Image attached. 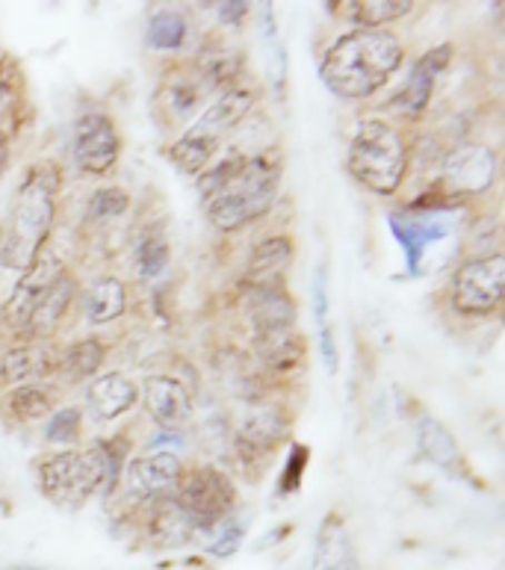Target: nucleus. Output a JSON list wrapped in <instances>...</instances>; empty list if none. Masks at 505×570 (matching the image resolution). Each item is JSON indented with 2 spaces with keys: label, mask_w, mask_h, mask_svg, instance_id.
<instances>
[{
  "label": "nucleus",
  "mask_w": 505,
  "mask_h": 570,
  "mask_svg": "<svg viewBox=\"0 0 505 570\" xmlns=\"http://www.w3.org/2000/svg\"><path fill=\"white\" fill-rule=\"evenodd\" d=\"M281 166L269 154H231L210 171L198 175L207 219L219 230H240L269 214L278 196Z\"/></svg>",
  "instance_id": "obj_1"
},
{
  "label": "nucleus",
  "mask_w": 505,
  "mask_h": 570,
  "mask_svg": "<svg viewBox=\"0 0 505 570\" xmlns=\"http://www.w3.org/2000/svg\"><path fill=\"white\" fill-rule=\"evenodd\" d=\"M305 468H308V446L293 443L290 459H287V468H284V473H281V494H293V491H299L301 476H305Z\"/></svg>",
  "instance_id": "obj_34"
},
{
  "label": "nucleus",
  "mask_w": 505,
  "mask_h": 570,
  "mask_svg": "<svg viewBox=\"0 0 505 570\" xmlns=\"http://www.w3.org/2000/svg\"><path fill=\"white\" fill-rule=\"evenodd\" d=\"M249 16V3H240V0H231V3H219V18H222L225 24L240 27Z\"/></svg>",
  "instance_id": "obj_37"
},
{
  "label": "nucleus",
  "mask_w": 505,
  "mask_h": 570,
  "mask_svg": "<svg viewBox=\"0 0 505 570\" xmlns=\"http://www.w3.org/2000/svg\"><path fill=\"white\" fill-rule=\"evenodd\" d=\"M187 18L175 12V9H164V12H157L151 18V24H148V45L155 48V51H180L184 42H187Z\"/></svg>",
  "instance_id": "obj_27"
},
{
  "label": "nucleus",
  "mask_w": 505,
  "mask_h": 570,
  "mask_svg": "<svg viewBox=\"0 0 505 570\" xmlns=\"http://www.w3.org/2000/svg\"><path fill=\"white\" fill-rule=\"evenodd\" d=\"M128 307V289L119 278H98L92 287L86 289L83 296V311L86 320L92 325H103L119 320Z\"/></svg>",
  "instance_id": "obj_25"
},
{
  "label": "nucleus",
  "mask_w": 505,
  "mask_h": 570,
  "mask_svg": "<svg viewBox=\"0 0 505 570\" xmlns=\"http://www.w3.org/2000/svg\"><path fill=\"white\" fill-rule=\"evenodd\" d=\"M497 180V157L488 145H458L440 166V189L453 198L485 196Z\"/></svg>",
  "instance_id": "obj_10"
},
{
  "label": "nucleus",
  "mask_w": 505,
  "mask_h": 570,
  "mask_svg": "<svg viewBox=\"0 0 505 570\" xmlns=\"http://www.w3.org/2000/svg\"><path fill=\"white\" fill-rule=\"evenodd\" d=\"M310 570H360L358 553H355V544H351L346 520L337 511L326 514L323 527H319Z\"/></svg>",
  "instance_id": "obj_16"
},
{
  "label": "nucleus",
  "mask_w": 505,
  "mask_h": 570,
  "mask_svg": "<svg viewBox=\"0 0 505 570\" xmlns=\"http://www.w3.org/2000/svg\"><path fill=\"white\" fill-rule=\"evenodd\" d=\"M505 293V257H476L455 273L453 311L462 316L494 314L503 305Z\"/></svg>",
  "instance_id": "obj_8"
},
{
  "label": "nucleus",
  "mask_w": 505,
  "mask_h": 570,
  "mask_svg": "<svg viewBox=\"0 0 505 570\" xmlns=\"http://www.w3.org/2000/svg\"><path fill=\"white\" fill-rule=\"evenodd\" d=\"M80 423H83V411L80 409H60L48 420V426H44V438L51 443H71L78 438Z\"/></svg>",
  "instance_id": "obj_32"
},
{
  "label": "nucleus",
  "mask_w": 505,
  "mask_h": 570,
  "mask_svg": "<svg viewBox=\"0 0 505 570\" xmlns=\"http://www.w3.org/2000/svg\"><path fill=\"white\" fill-rule=\"evenodd\" d=\"M346 169L360 187L376 196H394L408 171V148L394 125L382 119L360 121L349 142Z\"/></svg>",
  "instance_id": "obj_5"
},
{
  "label": "nucleus",
  "mask_w": 505,
  "mask_h": 570,
  "mask_svg": "<svg viewBox=\"0 0 505 570\" xmlns=\"http://www.w3.org/2000/svg\"><path fill=\"white\" fill-rule=\"evenodd\" d=\"M57 193L60 171L53 166H36L27 171L24 184L18 187L9 225L0 228V264L7 269L27 273L36 257L42 255L57 216Z\"/></svg>",
  "instance_id": "obj_4"
},
{
  "label": "nucleus",
  "mask_w": 505,
  "mask_h": 570,
  "mask_svg": "<svg viewBox=\"0 0 505 570\" xmlns=\"http://www.w3.org/2000/svg\"><path fill=\"white\" fill-rule=\"evenodd\" d=\"M180 473V459L175 452H148V455H139L128 464V488L137 497H146V500H160V497H169V491H175Z\"/></svg>",
  "instance_id": "obj_13"
},
{
  "label": "nucleus",
  "mask_w": 505,
  "mask_h": 570,
  "mask_svg": "<svg viewBox=\"0 0 505 570\" xmlns=\"http://www.w3.org/2000/svg\"><path fill=\"white\" fill-rule=\"evenodd\" d=\"M314 316H317L319 332L328 328V273L326 266H317L314 273Z\"/></svg>",
  "instance_id": "obj_35"
},
{
  "label": "nucleus",
  "mask_w": 505,
  "mask_h": 570,
  "mask_svg": "<svg viewBox=\"0 0 505 570\" xmlns=\"http://www.w3.org/2000/svg\"><path fill=\"white\" fill-rule=\"evenodd\" d=\"M103 357H107V350H103L101 341H95V337H86V341L75 343L69 350L62 352L60 366L69 373V379H89L101 370Z\"/></svg>",
  "instance_id": "obj_28"
},
{
  "label": "nucleus",
  "mask_w": 505,
  "mask_h": 570,
  "mask_svg": "<svg viewBox=\"0 0 505 570\" xmlns=\"http://www.w3.org/2000/svg\"><path fill=\"white\" fill-rule=\"evenodd\" d=\"M130 207V198L125 189L110 187V189H98L92 196V205H89V214L92 219H116Z\"/></svg>",
  "instance_id": "obj_33"
},
{
  "label": "nucleus",
  "mask_w": 505,
  "mask_h": 570,
  "mask_svg": "<svg viewBox=\"0 0 505 570\" xmlns=\"http://www.w3.org/2000/svg\"><path fill=\"white\" fill-rule=\"evenodd\" d=\"M449 51H453L449 45H440L435 51H428L423 60H417V66L412 69V75H408V80L403 83V89L394 95L390 107L403 112V116H417V112L426 110L437 75H440L446 62H449Z\"/></svg>",
  "instance_id": "obj_14"
},
{
  "label": "nucleus",
  "mask_w": 505,
  "mask_h": 570,
  "mask_svg": "<svg viewBox=\"0 0 505 570\" xmlns=\"http://www.w3.org/2000/svg\"><path fill=\"white\" fill-rule=\"evenodd\" d=\"M394 234L399 237L408 257V266H420L423 255L432 243H440L453 234V219L444 210L437 214H423V216H394Z\"/></svg>",
  "instance_id": "obj_15"
},
{
  "label": "nucleus",
  "mask_w": 505,
  "mask_h": 570,
  "mask_svg": "<svg viewBox=\"0 0 505 570\" xmlns=\"http://www.w3.org/2000/svg\"><path fill=\"white\" fill-rule=\"evenodd\" d=\"M205 89H210V86L205 83V77L201 80H189V77H175L169 86H166V104L171 107V112L175 116H187V112H192L198 107V98L205 95Z\"/></svg>",
  "instance_id": "obj_29"
},
{
  "label": "nucleus",
  "mask_w": 505,
  "mask_h": 570,
  "mask_svg": "<svg viewBox=\"0 0 505 570\" xmlns=\"http://www.w3.org/2000/svg\"><path fill=\"white\" fill-rule=\"evenodd\" d=\"M3 409L21 423H33L44 414H51V393L44 391L42 384H18L7 393Z\"/></svg>",
  "instance_id": "obj_26"
},
{
  "label": "nucleus",
  "mask_w": 505,
  "mask_h": 570,
  "mask_svg": "<svg viewBox=\"0 0 505 570\" xmlns=\"http://www.w3.org/2000/svg\"><path fill=\"white\" fill-rule=\"evenodd\" d=\"M146 409L160 426L171 432V429L184 426L189 420V414H192V400H189L187 387L178 379L151 375L146 382Z\"/></svg>",
  "instance_id": "obj_18"
},
{
  "label": "nucleus",
  "mask_w": 505,
  "mask_h": 570,
  "mask_svg": "<svg viewBox=\"0 0 505 570\" xmlns=\"http://www.w3.org/2000/svg\"><path fill=\"white\" fill-rule=\"evenodd\" d=\"M319 352H323V361H326L328 373H337V346H335V332H331V325L319 332Z\"/></svg>",
  "instance_id": "obj_36"
},
{
  "label": "nucleus",
  "mask_w": 505,
  "mask_h": 570,
  "mask_svg": "<svg viewBox=\"0 0 505 570\" xmlns=\"http://www.w3.org/2000/svg\"><path fill=\"white\" fill-rule=\"evenodd\" d=\"M417 450H420L423 459L435 468L446 470L449 476L455 479H467V464H464L462 446L455 443L453 432L440 423L437 417H420L417 423Z\"/></svg>",
  "instance_id": "obj_17"
},
{
  "label": "nucleus",
  "mask_w": 505,
  "mask_h": 570,
  "mask_svg": "<svg viewBox=\"0 0 505 570\" xmlns=\"http://www.w3.org/2000/svg\"><path fill=\"white\" fill-rule=\"evenodd\" d=\"M137 384L130 382L125 373H103L98 375L89 391H86V402L95 411L98 420H116L121 414H128L137 405Z\"/></svg>",
  "instance_id": "obj_21"
},
{
  "label": "nucleus",
  "mask_w": 505,
  "mask_h": 570,
  "mask_svg": "<svg viewBox=\"0 0 505 570\" xmlns=\"http://www.w3.org/2000/svg\"><path fill=\"white\" fill-rule=\"evenodd\" d=\"M337 16L349 18L358 27L367 30H382L396 18L408 16L414 9L412 0H343V3H331Z\"/></svg>",
  "instance_id": "obj_24"
},
{
  "label": "nucleus",
  "mask_w": 505,
  "mask_h": 570,
  "mask_svg": "<svg viewBox=\"0 0 505 570\" xmlns=\"http://www.w3.org/2000/svg\"><path fill=\"white\" fill-rule=\"evenodd\" d=\"M60 366V357L39 341L9 350L0 361V379L3 384H39L44 375H51Z\"/></svg>",
  "instance_id": "obj_19"
},
{
  "label": "nucleus",
  "mask_w": 505,
  "mask_h": 570,
  "mask_svg": "<svg viewBox=\"0 0 505 570\" xmlns=\"http://www.w3.org/2000/svg\"><path fill=\"white\" fill-rule=\"evenodd\" d=\"M137 266L142 278H157L169 266V246L160 237H148L137 248Z\"/></svg>",
  "instance_id": "obj_30"
},
{
  "label": "nucleus",
  "mask_w": 505,
  "mask_h": 570,
  "mask_svg": "<svg viewBox=\"0 0 505 570\" xmlns=\"http://www.w3.org/2000/svg\"><path fill=\"white\" fill-rule=\"evenodd\" d=\"M71 298H75V278L69 273L62 275L60 282L53 284V289L44 296V302L36 307V314L30 316V323L24 325V337L42 343L44 337H51L57 332V325L62 323V316L69 311Z\"/></svg>",
  "instance_id": "obj_23"
},
{
  "label": "nucleus",
  "mask_w": 505,
  "mask_h": 570,
  "mask_svg": "<svg viewBox=\"0 0 505 570\" xmlns=\"http://www.w3.org/2000/svg\"><path fill=\"white\" fill-rule=\"evenodd\" d=\"M125 450L121 441H98L86 452H51L36 461V482L53 505L80 509L89 497L103 491L110 494L119 485Z\"/></svg>",
  "instance_id": "obj_3"
},
{
  "label": "nucleus",
  "mask_w": 505,
  "mask_h": 570,
  "mask_svg": "<svg viewBox=\"0 0 505 570\" xmlns=\"http://www.w3.org/2000/svg\"><path fill=\"white\" fill-rule=\"evenodd\" d=\"M66 275V266L57 255H39L33 266L21 273V282L16 284V293L9 296L7 307H3V323L12 332H24V325L30 323V316L36 314V307L42 305L44 296L51 293L53 284Z\"/></svg>",
  "instance_id": "obj_11"
},
{
  "label": "nucleus",
  "mask_w": 505,
  "mask_h": 570,
  "mask_svg": "<svg viewBox=\"0 0 505 570\" xmlns=\"http://www.w3.org/2000/svg\"><path fill=\"white\" fill-rule=\"evenodd\" d=\"M9 110H12V86H9L7 75H0V125H7Z\"/></svg>",
  "instance_id": "obj_38"
},
{
  "label": "nucleus",
  "mask_w": 505,
  "mask_h": 570,
  "mask_svg": "<svg viewBox=\"0 0 505 570\" xmlns=\"http://www.w3.org/2000/svg\"><path fill=\"white\" fill-rule=\"evenodd\" d=\"M119 130L110 116L86 112L75 125V163L86 175H107L119 160Z\"/></svg>",
  "instance_id": "obj_12"
},
{
  "label": "nucleus",
  "mask_w": 505,
  "mask_h": 570,
  "mask_svg": "<svg viewBox=\"0 0 505 570\" xmlns=\"http://www.w3.org/2000/svg\"><path fill=\"white\" fill-rule=\"evenodd\" d=\"M293 264V239L269 237L251 252L246 282L249 287H284V273Z\"/></svg>",
  "instance_id": "obj_22"
},
{
  "label": "nucleus",
  "mask_w": 505,
  "mask_h": 570,
  "mask_svg": "<svg viewBox=\"0 0 505 570\" xmlns=\"http://www.w3.org/2000/svg\"><path fill=\"white\" fill-rule=\"evenodd\" d=\"M290 429L293 423L287 417V411L278 409V405H257V409H251L240 423V429H237V441H234V450L240 455L242 470L260 473L273 461L278 446L290 438Z\"/></svg>",
  "instance_id": "obj_9"
},
{
  "label": "nucleus",
  "mask_w": 505,
  "mask_h": 570,
  "mask_svg": "<svg viewBox=\"0 0 505 570\" xmlns=\"http://www.w3.org/2000/svg\"><path fill=\"white\" fill-rule=\"evenodd\" d=\"M242 538H246V527H242V520L228 518L214 529V538H210L207 550H210L214 556H219V559H228V556H234L237 550H240Z\"/></svg>",
  "instance_id": "obj_31"
},
{
  "label": "nucleus",
  "mask_w": 505,
  "mask_h": 570,
  "mask_svg": "<svg viewBox=\"0 0 505 570\" xmlns=\"http://www.w3.org/2000/svg\"><path fill=\"white\" fill-rule=\"evenodd\" d=\"M405 48L390 30L358 27L340 36L323 57V83L346 101H360L382 89L403 66Z\"/></svg>",
  "instance_id": "obj_2"
},
{
  "label": "nucleus",
  "mask_w": 505,
  "mask_h": 570,
  "mask_svg": "<svg viewBox=\"0 0 505 570\" xmlns=\"http://www.w3.org/2000/svg\"><path fill=\"white\" fill-rule=\"evenodd\" d=\"M251 343H255L260 364L269 373H293L305 361V341L296 332V325H290V328H273V332H255L251 334Z\"/></svg>",
  "instance_id": "obj_20"
},
{
  "label": "nucleus",
  "mask_w": 505,
  "mask_h": 570,
  "mask_svg": "<svg viewBox=\"0 0 505 570\" xmlns=\"http://www.w3.org/2000/svg\"><path fill=\"white\" fill-rule=\"evenodd\" d=\"M255 107V92L251 89H225L219 98H216L210 107H207L201 116H198L184 137L169 148V160L178 166L180 171L187 175H201L207 169V163L214 160V154L219 151V142H222L228 134L240 128L246 116Z\"/></svg>",
  "instance_id": "obj_6"
},
{
  "label": "nucleus",
  "mask_w": 505,
  "mask_h": 570,
  "mask_svg": "<svg viewBox=\"0 0 505 570\" xmlns=\"http://www.w3.org/2000/svg\"><path fill=\"white\" fill-rule=\"evenodd\" d=\"M171 500L196 532H214L222 520L231 518L237 505V488L222 470L201 464V468L180 473Z\"/></svg>",
  "instance_id": "obj_7"
}]
</instances>
